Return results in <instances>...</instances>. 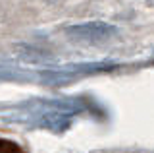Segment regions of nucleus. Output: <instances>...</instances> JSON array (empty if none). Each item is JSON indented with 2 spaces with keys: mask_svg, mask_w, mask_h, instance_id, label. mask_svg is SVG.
<instances>
[{
  "mask_svg": "<svg viewBox=\"0 0 154 153\" xmlns=\"http://www.w3.org/2000/svg\"><path fill=\"white\" fill-rule=\"evenodd\" d=\"M0 153H29V151L23 145H19L17 142L0 136Z\"/></svg>",
  "mask_w": 154,
  "mask_h": 153,
  "instance_id": "1",
  "label": "nucleus"
}]
</instances>
